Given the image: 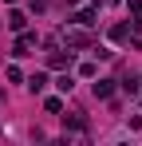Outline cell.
<instances>
[{
    "label": "cell",
    "mask_w": 142,
    "mask_h": 146,
    "mask_svg": "<svg viewBox=\"0 0 142 146\" xmlns=\"http://www.w3.org/2000/svg\"><path fill=\"white\" fill-rule=\"evenodd\" d=\"M32 44H36V32H16V44H12V55L24 59V55H32Z\"/></svg>",
    "instance_id": "1"
},
{
    "label": "cell",
    "mask_w": 142,
    "mask_h": 146,
    "mask_svg": "<svg viewBox=\"0 0 142 146\" xmlns=\"http://www.w3.org/2000/svg\"><path fill=\"white\" fill-rule=\"evenodd\" d=\"M95 4H99V0H87L83 8H75V16H71V20H75L79 28H95Z\"/></svg>",
    "instance_id": "2"
},
{
    "label": "cell",
    "mask_w": 142,
    "mask_h": 146,
    "mask_svg": "<svg viewBox=\"0 0 142 146\" xmlns=\"http://www.w3.org/2000/svg\"><path fill=\"white\" fill-rule=\"evenodd\" d=\"M63 40H67V48H91V44H95V36L83 32V28H79V32H67Z\"/></svg>",
    "instance_id": "3"
},
{
    "label": "cell",
    "mask_w": 142,
    "mask_h": 146,
    "mask_svg": "<svg viewBox=\"0 0 142 146\" xmlns=\"http://www.w3.org/2000/svg\"><path fill=\"white\" fill-rule=\"evenodd\" d=\"M47 67H51V71H63V67H71V51H67V55H63V51H51V55H47Z\"/></svg>",
    "instance_id": "4"
},
{
    "label": "cell",
    "mask_w": 142,
    "mask_h": 146,
    "mask_svg": "<svg viewBox=\"0 0 142 146\" xmlns=\"http://www.w3.org/2000/svg\"><path fill=\"white\" fill-rule=\"evenodd\" d=\"M130 36H134V24H115L111 28V40H115V44H126Z\"/></svg>",
    "instance_id": "5"
},
{
    "label": "cell",
    "mask_w": 142,
    "mask_h": 146,
    "mask_svg": "<svg viewBox=\"0 0 142 146\" xmlns=\"http://www.w3.org/2000/svg\"><path fill=\"white\" fill-rule=\"evenodd\" d=\"M8 28H12V32H24V28H28V16H24L20 8H12V12H8Z\"/></svg>",
    "instance_id": "6"
},
{
    "label": "cell",
    "mask_w": 142,
    "mask_h": 146,
    "mask_svg": "<svg viewBox=\"0 0 142 146\" xmlns=\"http://www.w3.org/2000/svg\"><path fill=\"white\" fill-rule=\"evenodd\" d=\"M63 126H67V130H79V134H83V130H87L91 122L83 119V115H63Z\"/></svg>",
    "instance_id": "7"
},
{
    "label": "cell",
    "mask_w": 142,
    "mask_h": 146,
    "mask_svg": "<svg viewBox=\"0 0 142 146\" xmlns=\"http://www.w3.org/2000/svg\"><path fill=\"white\" fill-rule=\"evenodd\" d=\"M115 95V79H99L95 83V99H111Z\"/></svg>",
    "instance_id": "8"
},
{
    "label": "cell",
    "mask_w": 142,
    "mask_h": 146,
    "mask_svg": "<svg viewBox=\"0 0 142 146\" xmlns=\"http://www.w3.org/2000/svg\"><path fill=\"white\" fill-rule=\"evenodd\" d=\"M44 87H47V75H44V71H36L32 79H28V91H32V95H40Z\"/></svg>",
    "instance_id": "9"
},
{
    "label": "cell",
    "mask_w": 142,
    "mask_h": 146,
    "mask_svg": "<svg viewBox=\"0 0 142 146\" xmlns=\"http://www.w3.org/2000/svg\"><path fill=\"white\" fill-rule=\"evenodd\" d=\"M55 87H59V91H63V95H67L71 87H75V79H71V71H67V67H63V75H59V79H55Z\"/></svg>",
    "instance_id": "10"
},
{
    "label": "cell",
    "mask_w": 142,
    "mask_h": 146,
    "mask_svg": "<svg viewBox=\"0 0 142 146\" xmlns=\"http://www.w3.org/2000/svg\"><path fill=\"white\" fill-rule=\"evenodd\" d=\"M44 111H47V115H59V111H63V99H55V95L44 99Z\"/></svg>",
    "instance_id": "11"
},
{
    "label": "cell",
    "mask_w": 142,
    "mask_h": 146,
    "mask_svg": "<svg viewBox=\"0 0 142 146\" xmlns=\"http://www.w3.org/2000/svg\"><path fill=\"white\" fill-rule=\"evenodd\" d=\"M79 75H83V79H95V75H99V67L87 59V63H79Z\"/></svg>",
    "instance_id": "12"
},
{
    "label": "cell",
    "mask_w": 142,
    "mask_h": 146,
    "mask_svg": "<svg viewBox=\"0 0 142 146\" xmlns=\"http://www.w3.org/2000/svg\"><path fill=\"white\" fill-rule=\"evenodd\" d=\"M28 4H32V12H44L47 8V0H28Z\"/></svg>",
    "instance_id": "13"
},
{
    "label": "cell",
    "mask_w": 142,
    "mask_h": 146,
    "mask_svg": "<svg viewBox=\"0 0 142 146\" xmlns=\"http://www.w3.org/2000/svg\"><path fill=\"white\" fill-rule=\"evenodd\" d=\"M4 4H16V0H4Z\"/></svg>",
    "instance_id": "14"
},
{
    "label": "cell",
    "mask_w": 142,
    "mask_h": 146,
    "mask_svg": "<svg viewBox=\"0 0 142 146\" xmlns=\"http://www.w3.org/2000/svg\"><path fill=\"white\" fill-rule=\"evenodd\" d=\"M138 87H142V79H138Z\"/></svg>",
    "instance_id": "15"
}]
</instances>
